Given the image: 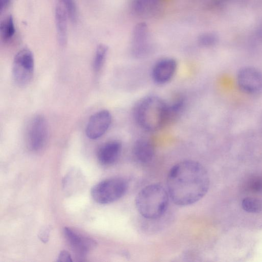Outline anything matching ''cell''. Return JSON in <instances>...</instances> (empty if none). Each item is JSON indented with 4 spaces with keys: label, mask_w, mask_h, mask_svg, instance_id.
<instances>
[{
    "label": "cell",
    "mask_w": 262,
    "mask_h": 262,
    "mask_svg": "<svg viewBox=\"0 0 262 262\" xmlns=\"http://www.w3.org/2000/svg\"><path fill=\"white\" fill-rule=\"evenodd\" d=\"M133 156L140 163L146 164L153 159L155 148L152 143L148 139H139L134 143L133 148Z\"/></svg>",
    "instance_id": "obj_12"
},
{
    "label": "cell",
    "mask_w": 262,
    "mask_h": 262,
    "mask_svg": "<svg viewBox=\"0 0 262 262\" xmlns=\"http://www.w3.org/2000/svg\"><path fill=\"white\" fill-rule=\"evenodd\" d=\"M236 82L241 91L248 95H256L262 92V73L257 68L245 66L237 73Z\"/></svg>",
    "instance_id": "obj_7"
},
{
    "label": "cell",
    "mask_w": 262,
    "mask_h": 262,
    "mask_svg": "<svg viewBox=\"0 0 262 262\" xmlns=\"http://www.w3.org/2000/svg\"><path fill=\"white\" fill-rule=\"evenodd\" d=\"M112 120L111 114L106 110L94 114L90 118L86 127L87 137L93 140L100 138L108 129Z\"/></svg>",
    "instance_id": "obj_8"
},
{
    "label": "cell",
    "mask_w": 262,
    "mask_h": 262,
    "mask_svg": "<svg viewBox=\"0 0 262 262\" xmlns=\"http://www.w3.org/2000/svg\"><path fill=\"white\" fill-rule=\"evenodd\" d=\"M148 35V29L145 23L140 22L136 25L132 33V42L136 52L145 49Z\"/></svg>",
    "instance_id": "obj_14"
},
{
    "label": "cell",
    "mask_w": 262,
    "mask_h": 262,
    "mask_svg": "<svg viewBox=\"0 0 262 262\" xmlns=\"http://www.w3.org/2000/svg\"><path fill=\"white\" fill-rule=\"evenodd\" d=\"M51 230L50 226H47L43 228L40 230L39 234L38 237L43 243L48 242L50 233Z\"/></svg>",
    "instance_id": "obj_22"
},
{
    "label": "cell",
    "mask_w": 262,
    "mask_h": 262,
    "mask_svg": "<svg viewBox=\"0 0 262 262\" xmlns=\"http://www.w3.org/2000/svg\"><path fill=\"white\" fill-rule=\"evenodd\" d=\"M16 32L13 17L9 15L5 17L1 22L0 33L1 38L4 42L10 41Z\"/></svg>",
    "instance_id": "obj_15"
},
{
    "label": "cell",
    "mask_w": 262,
    "mask_h": 262,
    "mask_svg": "<svg viewBox=\"0 0 262 262\" xmlns=\"http://www.w3.org/2000/svg\"><path fill=\"white\" fill-rule=\"evenodd\" d=\"M34 71V58L28 49H23L15 55L12 66V75L15 82L20 86L28 84Z\"/></svg>",
    "instance_id": "obj_5"
},
{
    "label": "cell",
    "mask_w": 262,
    "mask_h": 262,
    "mask_svg": "<svg viewBox=\"0 0 262 262\" xmlns=\"http://www.w3.org/2000/svg\"><path fill=\"white\" fill-rule=\"evenodd\" d=\"M48 136V126L45 117L34 116L29 121L26 132V141L28 148L33 151L40 150L45 146Z\"/></svg>",
    "instance_id": "obj_6"
},
{
    "label": "cell",
    "mask_w": 262,
    "mask_h": 262,
    "mask_svg": "<svg viewBox=\"0 0 262 262\" xmlns=\"http://www.w3.org/2000/svg\"><path fill=\"white\" fill-rule=\"evenodd\" d=\"M177 65V61L172 58H164L157 61L151 71L154 82L159 84L168 82L174 76Z\"/></svg>",
    "instance_id": "obj_9"
},
{
    "label": "cell",
    "mask_w": 262,
    "mask_h": 262,
    "mask_svg": "<svg viewBox=\"0 0 262 262\" xmlns=\"http://www.w3.org/2000/svg\"><path fill=\"white\" fill-rule=\"evenodd\" d=\"M242 207L246 212L258 213L262 210V201L255 198L247 197L243 199Z\"/></svg>",
    "instance_id": "obj_18"
},
{
    "label": "cell",
    "mask_w": 262,
    "mask_h": 262,
    "mask_svg": "<svg viewBox=\"0 0 262 262\" xmlns=\"http://www.w3.org/2000/svg\"><path fill=\"white\" fill-rule=\"evenodd\" d=\"M128 188L127 181L122 178H112L94 185L91 193L94 200L101 204L113 203L124 195Z\"/></svg>",
    "instance_id": "obj_4"
},
{
    "label": "cell",
    "mask_w": 262,
    "mask_h": 262,
    "mask_svg": "<svg viewBox=\"0 0 262 262\" xmlns=\"http://www.w3.org/2000/svg\"><path fill=\"white\" fill-rule=\"evenodd\" d=\"M158 0H136L133 4L135 11L139 14H145L152 10Z\"/></svg>",
    "instance_id": "obj_19"
},
{
    "label": "cell",
    "mask_w": 262,
    "mask_h": 262,
    "mask_svg": "<svg viewBox=\"0 0 262 262\" xmlns=\"http://www.w3.org/2000/svg\"><path fill=\"white\" fill-rule=\"evenodd\" d=\"M67 14L60 5H56L55 10V19L57 37L59 44L64 46L67 41L68 19Z\"/></svg>",
    "instance_id": "obj_13"
},
{
    "label": "cell",
    "mask_w": 262,
    "mask_h": 262,
    "mask_svg": "<svg viewBox=\"0 0 262 262\" xmlns=\"http://www.w3.org/2000/svg\"><path fill=\"white\" fill-rule=\"evenodd\" d=\"M60 4L65 10L69 19L75 23L78 18V11L76 4L74 0H59Z\"/></svg>",
    "instance_id": "obj_20"
},
{
    "label": "cell",
    "mask_w": 262,
    "mask_h": 262,
    "mask_svg": "<svg viewBox=\"0 0 262 262\" xmlns=\"http://www.w3.org/2000/svg\"><path fill=\"white\" fill-rule=\"evenodd\" d=\"M167 187L169 196L174 204L189 205L205 195L209 187V178L201 163L184 160L173 166L169 170Z\"/></svg>",
    "instance_id": "obj_1"
},
{
    "label": "cell",
    "mask_w": 262,
    "mask_h": 262,
    "mask_svg": "<svg viewBox=\"0 0 262 262\" xmlns=\"http://www.w3.org/2000/svg\"><path fill=\"white\" fill-rule=\"evenodd\" d=\"M122 149V144L117 140L109 141L99 148L97 151V159L103 165H110L117 160Z\"/></svg>",
    "instance_id": "obj_11"
},
{
    "label": "cell",
    "mask_w": 262,
    "mask_h": 262,
    "mask_svg": "<svg viewBox=\"0 0 262 262\" xmlns=\"http://www.w3.org/2000/svg\"><path fill=\"white\" fill-rule=\"evenodd\" d=\"M107 51L108 48L104 44H100L97 47L93 63L95 71H99L103 67L106 59Z\"/></svg>",
    "instance_id": "obj_17"
},
{
    "label": "cell",
    "mask_w": 262,
    "mask_h": 262,
    "mask_svg": "<svg viewBox=\"0 0 262 262\" xmlns=\"http://www.w3.org/2000/svg\"><path fill=\"white\" fill-rule=\"evenodd\" d=\"M57 261L59 262H69L72 261V258L70 253L66 251H62L59 253Z\"/></svg>",
    "instance_id": "obj_23"
},
{
    "label": "cell",
    "mask_w": 262,
    "mask_h": 262,
    "mask_svg": "<svg viewBox=\"0 0 262 262\" xmlns=\"http://www.w3.org/2000/svg\"><path fill=\"white\" fill-rule=\"evenodd\" d=\"M63 232L74 252L79 258H83L89 250L95 245L91 238L79 234L68 227H64Z\"/></svg>",
    "instance_id": "obj_10"
},
{
    "label": "cell",
    "mask_w": 262,
    "mask_h": 262,
    "mask_svg": "<svg viewBox=\"0 0 262 262\" xmlns=\"http://www.w3.org/2000/svg\"><path fill=\"white\" fill-rule=\"evenodd\" d=\"M218 40L216 34L212 32H206L201 34L198 39L200 46L203 47H210L215 45Z\"/></svg>",
    "instance_id": "obj_21"
},
{
    "label": "cell",
    "mask_w": 262,
    "mask_h": 262,
    "mask_svg": "<svg viewBox=\"0 0 262 262\" xmlns=\"http://www.w3.org/2000/svg\"><path fill=\"white\" fill-rule=\"evenodd\" d=\"M134 114L137 124L146 132L158 131L168 123L167 102L157 96L141 99L136 104Z\"/></svg>",
    "instance_id": "obj_2"
},
{
    "label": "cell",
    "mask_w": 262,
    "mask_h": 262,
    "mask_svg": "<svg viewBox=\"0 0 262 262\" xmlns=\"http://www.w3.org/2000/svg\"><path fill=\"white\" fill-rule=\"evenodd\" d=\"M169 194L160 184L148 185L142 189L135 199L136 208L144 218L155 220L160 217L168 206Z\"/></svg>",
    "instance_id": "obj_3"
},
{
    "label": "cell",
    "mask_w": 262,
    "mask_h": 262,
    "mask_svg": "<svg viewBox=\"0 0 262 262\" xmlns=\"http://www.w3.org/2000/svg\"><path fill=\"white\" fill-rule=\"evenodd\" d=\"M12 0H0V11L2 13L10 5Z\"/></svg>",
    "instance_id": "obj_24"
},
{
    "label": "cell",
    "mask_w": 262,
    "mask_h": 262,
    "mask_svg": "<svg viewBox=\"0 0 262 262\" xmlns=\"http://www.w3.org/2000/svg\"><path fill=\"white\" fill-rule=\"evenodd\" d=\"M185 103V99L181 95L177 96L170 103H167L168 123L179 116L184 107Z\"/></svg>",
    "instance_id": "obj_16"
}]
</instances>
